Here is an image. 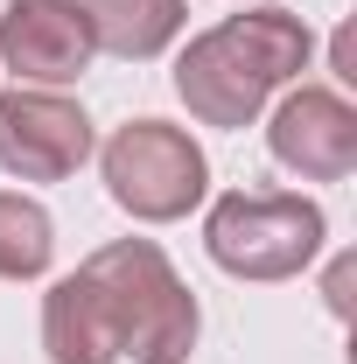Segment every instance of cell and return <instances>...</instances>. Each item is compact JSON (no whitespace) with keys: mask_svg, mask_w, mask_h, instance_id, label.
Instances as JSON below:
<instances>
[{"mask_svg":"<svg viewBox=\"0 0 357 364\" xmlns=\"http://www.w3.org/2000/svg\"><path fill=\"white\" fill-rule=\"evenodd\" d=\"M309 56H315V36L302 14L252 7V14L203 28L176 56V98L203 127H252L273 91L309 70Z\"/></svg>","mask_w":357,"mask_h":364,"instance_id":"cell-1","label":"cell"},{"mask_svg":"<svg viewBox=\"0 0 357 364\" xmlns=\"http://www.w3.org/2000/svg\"><path fill=\"white\" fill-rule=\"evenodd\" d=\"M85 273L112 301L119 350L134 364H189L203 309H196V294L182 287V273L169 267V252L154 238H112L85 259Z\"/></svg>","mask_w":357,"mask_h":364,"instance_id":"cell-2","label":"cell"},{"mask_svg":"<svg viewBox=\"0 0 357 364\" xmlns=\"http://www.w3.org/2000/svg\"><path fill=\"white\" fill-rule=\"evenodd\" d=\"M322 203L294 189H231L203 218V245L231 280H294L322 252Z\"/></svg>","mask_w":357,"mask_h":364,"instance_id":"cell-3","label":"cell"},{"mask_svg":"<svg viewBox=\"0 0 357 364\" xmlns=\"http://www.w3.org/2000/svg\"><path fill=\"white\" fill-rule=\"evenodd\" d=\"M98 168H105V189L112 203L140 218V225H176L203 203L211 189V161L203 147L169 127V119H127L119 134L98 147Z\"/></svg>","mask_w":357,"mask_h":364,"instance_id":"cell-4","label":"cell"},{"mask_svg":"<svg viewBox=\"0 0 357 364\" xmlns=\"http://www.w3.org/2000/svg\"><path fill=\"white\" fill-rule=\"evenodd\" d=\"M91 147H98V134H91L78 98H63V91H49V85L0 91V168L7 176L63 182V176H78L91 161Z\"/></svg>","mask_w":357,"mask_h":364,"instance_id":"cell-5","label":"cell"},{"mask_svg":"<svg viewBox=\"0 0 357 364\" xmlns=\"http://www.w3.org/2000/svg\"><path fill=\"white\" fill-rule=\"evenodd\" d=\"M267 147L280 168L309 182H343L357 168V112L329 85H294L267 119Z\"/></svg>","mask_w":357,"mask_h":364,"instance_id":"cell-6","label":"cell"},{"mask_svg":"<svg viewBox=\"0 0 357 364\" xmlns=\"http://www.w3.org/2000/svg\"><path fill=\"white\" fill-rule=\"evenodd\" d=\"M0 63L28 85H70L91 63V28L78 0H7L0 7Z\"/></svg>","mask_w":357,"mask_h":364,"instance_id":"cell-7","label":"cell"},{"mask_svg":"<svg viewBox=\"0 0 357 364\" xmlns=\"http://www.w3.org/2000/svg\"><path fill=\"white\" fill-rule=\"evenodd\" d=\"M43 350L49 364H119V322H112V301L98 294V280L85 267L63 273L43 294Z\"/></svg>","mask_w":357,"mask_h":364,"instance_id":"cell-8","label":"cell"},{"mask_svg":"<svg viewBox=\"0 0 357 364\" xmlns=\"http://www.w3.org/2000/svg\"><path fill=\"white\" fill-rule=\"evenodd\" d=\"M189 7L182 0H85V28H91V49H112L127 63H147L182 36Z\"/></svg>","mask_w":357,"mask_h":364,"instance_id":"cell-9","label":"cell"},{"mask_svg":"<svg viewBox=\"0 0 357 364\" xmlns=\"http://www.w3.org/2000/svg\"><path fill=\"white\" fill-rule=\"evenodd\" d=\"M56 259V225L36 196L0 189V280H43Z\"/></svg>","mask_w":357,"mask_h":364,"instance_id":"cell-10","label":"cell"}]
</instances>
